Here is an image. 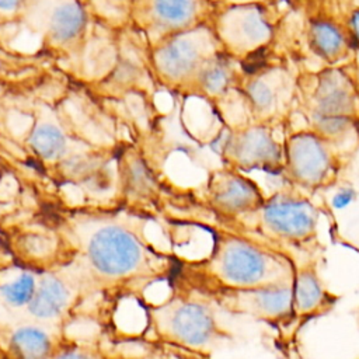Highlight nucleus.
Instances as JSON below:
<instances>
[{"label": "nucleus", "instance_id": "nucleus-1", "mask_svg": "<svg viewBox=\"0 0 359 359\" xmlns=\"http://www.w3.org/2000/svg\"><path fill=\"white\" fill-rule=\"evenodd\" d=\"M34 210L66 238L73 262L67 269L79 283L86 309H98L100 324L108 325L123 299L144 300L149 286L168 282L180 255L164 251L146 236L151 213L116 201L69 203L45 199Z\"/></svg>", "mask_w": 359, "mask_h": 359}, {"label": "nucleus", "instance_id": "nucleus-2", "mask_svg": "<svg viewBox=\"0 0 359 359\" xmlns=\"http://www.w3.org/2000/svg\"><path fill=\"white\" fill-rule=\"evenodd\" d=\"M212 236L209 254L180 257L170 285L203 294L213 289H252L292 285L296 261L283 250L252 234L217 223H199Z\"/></svg>", "mask_w": 359, "mask_h": 359}, {"label": "nucleus", "instance_id": "nucleus-3", "mask_svg": "<svg viewBox=\"0 0 359 359\" xmlns=\"http://www.w3.org/2000/svg\"><path fill=\"white\" fill-rule=\"evenodd\" d=\"M170 289L163 302L153 303L144 299L139 303L146 317L144 335L209 355L234 339L219 323L216 306L209 299L181 286L170 285Z\"/></svg>", "mask_w": 359, "mask_h": 359}, {"label": "nucleus", "instance_id": "nucleus-4", "mask_svg": "<svg viewBox=\"0 0 359 359\" xmlns=\"http://www.w3.org/2000/svg\"><path fill=\"white\" fill-rule=\"evenodd\" d=\"M320 208L307 192L285 184L264 205L240 223L236 230L252 234L287 252L309 251L318 244Z\"/></svg>", "mask_w": 359, "mask_h": 359}, {"label": "nucleus", "instance_id": "nucleus-5", "mask_svg": "<svg viewBox=\"0 0 359 359\" xmlns=\"http://www.w3.org/2000/svg\"><path fill=\"white\" fill-rule=\"evenodd\" d=\"M0 252L38 273L65 269L73 262L63 234L34 209L28 216L0 220Z\"/></svg>", "mask_w": 359, "mask_h": 359}, {"label": "nucleus", "instance_id": "nucleus-6", "mask_svg": "<svg viewBox=\"0 0 359 359\" xmlns=\"http://www.w3.org/2000/svg\"><path fill=\"white\" fill-rule=\"evenodd\" d=\"M341 170L339 160L320 135L297 132L286 139L280 174L285 184L311 194L335 185Z\"/></svg>", "mask_w": 359, "mask_h": 359}, {"label": "nucleus", "instance_id": "nucleus-7", "mask_svg": "<svg viewBox=\"0 0 359 359\" xmlns=\"http://www.w3.org/2000/svg\"><path fill=\"white\" fill-rule=\"evenodd\" d=\"M266 195L252 178L227 165L209 172L201 202L217 224L237 229L243 220L255 213Z\"/></svg>", "mask_w": 359, "mask_h": 359}, {"label": "nucleus", "instance_id": "nucleus-8", "mask_svg": "<svg viewBox=\"0 0 359 359\" xmlns=\"http://www.w3.org/2000/svg\"><path fill=\"white\" fill-rule=\"evenodd\" d=\"M84 309L86 302L79 283L67 269H59L39 275L35 293L21 317L66 330L77 318L84 317Z\"/></svg>", "mask_w": 359, "mask_h": 359}, {"label": "nucleus", "instance_id": "nucleus-9", "mask_svg": "<svg viewBox=\"0 0 359 359\" xmlns=\"http://www.w3.org/2000/svg\"><path fill=\"white\" fill-rule=\"evenodd\" d=\"M216 309L231 316L250 317L269 325H283L293 320L292 285L252 289H213L203 293Z\"/></svg>", "mask_w": 359, "mask_h": 359}, {"label": "nucleus", "instance_id": "nucleus-10", "mask_svg": "<svg viewBox=\"0 0 359 359\" xmlns=\"http://www.w3.org/2000/svg\"><path fill=\"white\" fill-rule=\"evenodd\" d=\"M220 156L223 164L243 171H262L280 175L283 168V146L264 126H251L227 135Z\"/></svg>", "mask_w": 359, "mask_h": 359}, {"label": "nucleus", "instance_id": "nucleus-11", "mask_svg": "<svg viewBox=\"0 0 359 359\" xmlns=\"http://www.w3.org/2000/svg\"><path fill=\"white\" fill-rule=\"evenodd\" d=\"M163 192L160 177L139 153L116 154L114 201L157 216L163 202Z\"/></svg>", "mask_w": 359, "mask_h": 359}, {"label": "nucleus", "instance_id": "nucleus-12", "mask_svg": "<svg viewBox=\"0 0 359 359\" xmlns=\"http://www.w3.org/2000/svg\"><path fill=\"white\" fill-rule=\"evenodd\" d=\"M66 334L29 320L0 323V359H50Z\"/></svg>", "mask_w": 359, "mask_h": 359}, {"label": "nucleus", "instance_id": "nucleus-13", "mask_svg": "<svg viewBox=\"0 0 359 359\" xmlns=\"http://www.w3.org/2000/svg\"><path fill=\"white\" fill-rule=\"evenodd\" d=\"M337 299L321 279L314 261L296 262L292 283L293 320L307 321L324 316L332 310Z\"/></svg>", "mask_w": 359, "mask_h": 359}, {"label": "nucleus", "instance_id": "nucleus-14", "mask_svg": "<svg viewBox=\"0 0 359 359\" xmlns=\"http://www.w3.org/2000/svg\"><path fill=\"white\" fill-rule=\"evenodd\" d=\"M39 275L0 252V306L20 317L35 293Z\"/></svg>", "mask_w": 359, "mask_h": 359}, {"label": "nucleus", "instance_id": "nucleus-15", "mask_svg": "<svg viewBox=\"0 0 359 359\" xmlns=\"http://www.w3.org/2000/svg\"><path fill=\"white\" fill-rule=\"evenodd\" d=\"M353 109L355 102L346 88L345 77L337 72L325 73L320 79L313 115L352 119Z\"/></svg>", "mask_w": 359, "mask_h": 359}, {"label": "nucleus", "instance_id": "nucleus-16", "mask_svg": "<svg viewBox=\"0 0 359 359\" xmlns=\"http://www.w3.org/2000/svg\"><path fill=\"white\" fill-rule=\"evenodd\" d=\"M198 62V48L187 38H178L165 45L158 55V66L170 79H181L194 70Z\"/></svg>", "mask_w": 359, "mask_h": 359}, {"label": "nucleus", "instance_id": "nucleus-17", "mask_svg": "<svg viewBox=\"0 0 359 359\" xmlns=\"http://www.w3.org/2000/svg\"><path fill=\"white\" fill-rule=\"evenodd\" d=\"M84 27V13L74 1L59 4L49 18V32L57 42H67L77 36Z\"/></svg>", "mask_w": 359, "mask_h": 359}, {"label": "nucleus", "instance_id": "nucleus-18", "mask_svg": "<svg viewBox=\"0 0 359 359\" xmlns=\"http://www.w3.org/2000/svg\"><path fill=\"white\" fill-rule=\"evenodd\" d=\"M50 359H125L121 352H109L97 341H80L69 337L62 338Z\"/></svg>", "mask_w": 359, "mask_h": 359}, {"label": "nucleus", "instance_id": "nucleus-19", "mask_svg": "<svg viewBox=\"0 0 359 359\" xmlns=\"http://www.w3.org/2000/svg\"><path fill=\"white\" fill-rule=\"evenodd\" d=\"M310 43L318 56L331 57L342 48L344 36L334 24L327 21H316L311 24Z\"/></svg>", "mask_w": 359, "mask_h": 359}, {"label": "nucleus", "instance_id": "nucleus-20", "mask_svg": "<svg viewBox=\"0 0 359 359\" xmlns=\"http://www.w3.org/2000/svg\"><path fill=\"white\" fill-rule=\"evenodd\" d=\"M153 11L160 22L181 25L194 15L195 0H153Z\"/></svg>", "mask_w": 359, "mask_h": 359}, {"label": "nucleus", "instance_id": "nucleus-21", "mask_svg": "<svg viewBox=\"0 0 359 359\" xmlns=\"http://www.w3.org/2000/svg\"><path fill=\"white\" fill-rule=\"evenodd\" d=\"M201 81L209 93H220L229 83V72L223 65H212L203 70Z\"/></svg>", "mask_w": 359, "mask_h": 359}, {"label": "nucleus", "instance_id": "nucleus-22", "mask_svg": "<svg viewBox=\"0 0 359 359\" xmlns=\"http://www.w3.org/2000/svg\"><path fill=\"white\" fill-rule=\"evenodd\" d=\"M247 94L251 101V104L258 111L268 109L273 102V94L268 84H265L261 80H254L247 87Z\"/></svg>", "mask_w": 359, "mask_h": 359}, {"label": "nucleus", "instance_id": "nucleus-23", "mask_svg": "<svg viewBox=\"0 0 359 359\" xmlns=\"http://www.w3.org/2000/svg\"><path fill=\"white\" fill-rule=\"evenodd\" d=\"M123 358L125 359H165L161 342H158L144 334L142 335L140 351L137 353H129V356L123 355Z\"/></svg>", "mask_w": 359, "mask_h": 359}, {"label": "nucleus", "instance_id": "nucleus-24", "mask_svg": "<svg viewBox=\"0 0 359 359\" xmlns=\"http://www.w3.org/2000/svg\"><path fill=\"white\" fill-rule=\"evenodd\" d=\"M243 31L250 39L257 41V39H261L266 35L268 25L265 24V21L259 15L248 14L244 18V22H243Z\"/></svg>", "mask_w": 359, "mask_h": 359}, {"label": "nucleus", "instance_id": "nucleus-25", "mask_svg": "<svg viewBox=\"0 0 359 359\" xmlns=\"http://www.w3.org/2000/svg\"><path fill=\"white\" fill-rule=\"evenodd\" d=\"M161 346H163L165 359H212V355H209V353L185 349V348H180L175 345L161 342Z\"/></svg>", "mask_w": 359, "mask_h": 359}, {"label": "nucleus", "instance_id": "nucleus-26", "mask_svg": "<svg viewBox=\"0 0 359 359\" xmlns=\"http://www.w3.org/2000/svg\"><path fill=\"white\" fill-rule=\"evenodd\" d=\"M266 49L265 48H258L255 50H252L241 63V67L245 73L248 74H254L258 70L264 69V66L266 65Z\"/></svg>", "mask_w": 359, "mask_h": 359}, {"label": "nucleus", "instance_id": "nucleus-27", "mask_svg": "<svg viewBox=\"0 0 359 359\" xmlns=\"http://www.w3.org/2000/svg\"><path fill=\"white\" fill-rule=\"evenodd\" d=\"M22 0H0V10L3 11H14Z\"/></svg>", "mask_w": 359, "mask_h": 359}, {"label": "nucleus", "instance_id": "nucleus-28", "mask_svg": "<svg viewBox=\"0 0 359 359\" xmlns=\"http://www.w3.org/2000/svg\"><path fill=\"white\" fill-rule=\"evenodd\" d=\"M351 25H352V28H353L355 35H356L358 39H359V10H356V11L352 14V17H351Z\"/></svg>", "mask_w": 359, "mask_h": 359}]
</instances>
